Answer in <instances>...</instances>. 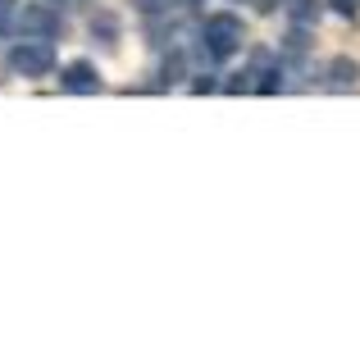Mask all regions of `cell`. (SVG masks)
Instances as JSON below:
<instances>
[{
    "label": "cell",
    "instance_id": "9",
    "mask_svg": "<svg viewBox=\"0 0 360 360\" xmlns=\"http://www.w3.org/2000/svg\"><path fill=\"white\" fill-rule=\"evenodd\" d=\"M246 87H251V78H246V73H238V78L229 82V91H246Z\"/></svg>",
    "mask_w": 360,
    "mask_h": 360
},
{
    "label": "cell",
    "instance_id": "3",
    "mask_svg": "<svg viewBox=\"0 0 360 360\" xmlns=\"http://www.w3.org/2000/svg\"><path fill=\"white\" fill-rule=\"evenodd\" d=\"M18 32L51 37V32H60V14L46 9V5H27V9H18Z\"/></svg>",
    "mask_w": 360,
    "mask_h": 360
},
{
    "label": "cell",
    "instance_id": "2",
    "mask_svg": "<svg viewBox=\"0 0 360 360\" xmlns=\"http://www.w3.org/2000/svg\"><path fill=\"white\" fill-rule=\"evenodd\" d=\"M9 64H14L18 73H27V78H41V73L55 64V51L46 41H23V46L9 51Z\"/></svg>",
    "mask_w": 360,
    "mask_h": 360
},
{
    "label": "cell",
    "instance_id": "6",
    "mask_svg": "<svg viewBox=\"0 0 360 360\" xmlns=\"http://www.w3.org/2000/svg\"><path fill=\"white\" fill-rule=\"evenodd\" d=\"M9 27H18V5L0 0V32H9Z\"/></svg>",
    "mask_w": 360,
    "mask_h": 360
},
{
    "label": "cell",
    "instance_id": "8",
    "mask_svg": "<svg viewBox=\"0 0 360 360\" xmlns=\"http://www.w3.org/2000/svg\"><path fill=\"white\" fill-rule=\"evenodd\" d=\"M288 51H292V55H301V51H306V32H292V41H288Z\"/></svg>",
    "mask_w": 360,
    "mask_h": 360
},
{
    "label": "cell",
    "instance_id": "7",
    "mask_svg": "<svg viewBox=\"0 0 360 360\" xmlns=\"http://www.w3.org/2000/svg\"><path fill=\"white\" fill-rule=\"evenodd\" d=\"M91 32H96V37H101V32H105V37H115V32H119V27H115V18H110V14H105V18H96V23H91Z\"/></svg>",
    "mask_w": 360,
    "mask_h": 360
},
{
    "label": "cell",
    "instance_id": "4",
    "mask_svg": "<svg viewBox=\"0 0 360 360\" xmlns=\"http://www.w3.org/2000/svg\"><path fill=\"white\" fill-rule=\"evenodd\" d=\"M60 82H64V91H96L101 87V78H96L91 64H69V69L60 73Z\"/></svg>",
    "mask_w": 360,
    "mask_h": 360
},
{
    "label": "cell",
    "instance_id": "10",
    "mask_svg": "<svg viewBox=\"0 0 360 360\" xmlns=\"http://www.w3.org/2000/svg\"><path fill=\"white\" fill-rule=\"evenodd\" d=\"M137 5H146V9H150V14H155V9H160V5H165V0H137Z\"/></svg>",
    "mask_w": 360,
    "mask_h": 360
},
{
    "label": "cell",
    "instance_id": "1",
    "mask_svg": "<svg viewBox=\"0 0 360 360\" xmlns=\"http://www.w3.org/2000/svg\"><path fill=\"white\" fill-rule=\"evenodd\" d=\"M238 46H242V23L233 14H219L205 23V55L210 60H233Z\"/></svg>",
    "mask_w": 360,
    "mask_h": 360
},
{
    "label": "cell",
    "instance_id": "5",
    "mask_svg": "<svg viewBox=\"0 0 360 360\" xmlns=\"http://www.w3.org/2000/svg\"><path fill=\"white\" fill-rule=\"evenodd\" d=\"M356 78H360V69L352 60H333L328 64V82H333V87H356Z\"/></svg>",
    "mask_w": 360,
    "mask_h": 360
}]
</instances>
